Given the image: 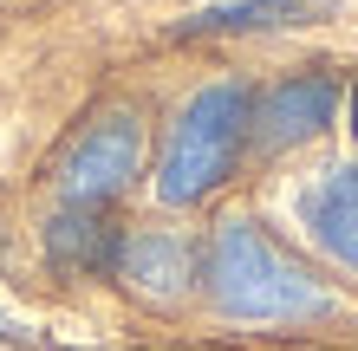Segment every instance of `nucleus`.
Segmentation results:
<instances>
[{"mask_svg":"<svg viewBox=\"0 0 358 351\" xmlns=\"http://www.w3.org/2000/svg\"><path fill=\"white\" fill-rule=\"evenodd\" d=\"M196 280L208 286L215 313L241 319V325H306V319L332 313V293L248 215L222 221V228L208 234Z\"/></svg>","mask_w":358,"mask_h":351,"instance_id":"1","label":"nucleus"},{"mask_svg":"<svg viewBox=\"0 0 358 351\" xmlns=\"http://www.w3.org/2000/svg\"><path fill=\"white\" fill-rule=\"evenodd\" d=\"M248 117H255V91L241 78H222V85H202L189 105L176 111L170 137H163L157 156V195L170 209H189V202L215 195L241 163L248 143Z\"/></svg>","mask_w":358,"mask_h":351,"instance_id":"2","label":"nucleus"},{"mask_svg":"<svg viewBox=\"0 0 358 351\" xmlns=\"http://www.w3.org/2000/svg\"><path fill=\"white\" fill-rule=\"evenodd\" d=\"M59 202L66 209H111V202L143 176V117L137 105L98 111L59 156Z\"/></svg>","mask_w":358,"mask_h":351,"instance_id":"3","label":"nucleus"},{"mask_svg":"<svg viewBox=\"0 0 358 351\" xmlns=\"http://www.w3.org/2000/svg\"><path fill=\"white\" fill-rule=\"evenodd\" d=\"M339 111V78L332 72H287L280 85H267L255 98V117H248V143L261 150H293V143H313Z\"/></svg>","mask_w":358,"mask_h":351,"instance_id":"4","label":"nucleus"},{"mask_svg":"<svg viewBox=\"0 0 358 351\" xmlns=\"http://www.w3.org/2000/svg\"><path fill=\"white\" fill-rule=\"evenodd\" d=\"M111 274L131 286L137 299L150 306H176L196 280V247L170 228H124V247H117V267Z\"/></svg>","mask_w":358,"mask_h":351,"instance_id":"5","label":"nucleus"},{"mask_svg":"<svg viewBox=\"0 0 358 351\" xmlns=\"http://www.w3.org/2000/svg\"><path fill=\"white\" fill-rule=\"evenodd\" d=\"M117 247H124V228L111 221V209H59L46 221V260L59 274L98 280L117 267Z\"/></svg>","mask_w":358,"mask_h":351,"instance_id":"6","label":"nucleus"},{"mask_svg":"<svg viewBox=\"0 0 358 351\" xmlns=\"http://www.w3.org/2000/svg\"><path fill=\"white\" fill-rule=\"evenodd\" d=\"M300 221L332 260L358 274V170H326L300 195Z\"/></svg>","mask_w":358,"mask_h":351,"instance_id":"7","label":"nucleus"},{"mask_svg":"<svg viewBox=\"0 0 358 351\" xmlns=\"http://www.w3.org/2000/svg\"><path fill=\"white\" fill-rule=\"evenodd\" d=\"M332 0H222L182 20V39H208V33H280V27H306L320 20Z\"/></svg>","mask_w":358,"mask_h":351,"instance_id":"8","label":"nucleus"},{"mask_svg":"<svg viewBox=\"0 0 358 351\" xmlns=\"http://www.w3.org/2000/svg\"><path fill=\"white\" fill-rule=\"evenodd\" d=\"M352 137H358V85H352Z\"/></svg>","mask_w":358,"mask_h":351,"instance_id":"9","label":"nucleus"}]
</instances>
